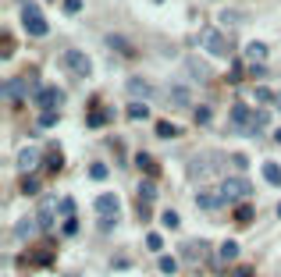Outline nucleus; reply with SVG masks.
<instances>
[{"label": "nucleus", "instance_id": "obj_42", "mask_svg": "<svg viewBox=\"0 0 281 277\" xmlns=\"http://www.w3.org/2000/svg\"><path fill=\"white\" fill-rule=\"evenodd\" d=\"M117 224V217H100V231H111Z\"/></svg>", "mask_w": 281, "mask_h": 277}, {"label": "nucleus", "instance_id": "obj_36", "mask_svg": "<svg viewBox=\"0 0 281 277\" xmlns=\"http://www.w3.org/2000/svg\"><path fill=\"white\" fill-rule=\"evenodd\" d=\"M160 221H164V227H171V231H174V227H178V213H174V210H168Z\"/></svg>", "mask_w": 281, "mask_h": 277}, {"label": "nucleus", "instance_id": "obj_32", "mask_svg": "<svg viewBox=\"0 0 281 277\" xmlns=\"http://www.w3.org/2000/svg\"><path fill=\"white\" fill-rule=\"evenodd\" d=\"M253 96H256V103H271V100L278 96V92H271V89H263V85H256V92H253Z\"/></svg>", "mask_w": 281, "mask_h": 277}, {"label": "nucleus", "instance_id": "obj_45", "mask_svg": "<svg viewBox=\"0 0 281 277\" xmlns=\"http://www.w3.org/2000/svg\"><path fill=\"white\" fill-rule=\"evenodd\" d=\"M278 142H281V132H278Z\"/></svg>", "mask_w": 281, "mask_h": 277}, {"label": "nucleus", "instance_id": "obj_15", "mask_svg": "<svg viewBox=\"0 0 281 277\" xmlns=\"http://www.w3.org/2000/svg\"><path fill=\"white\" fill-rule=\"evenodd\" d=\"M263 57H267V46L263 43H249L246 46V60L249 64H263Z\"/></svg>", "mask_w": 281, "mask_h": 277}, {"label": "nucleus", "instance_id": "obj_20", "mask_svg": "<svg viewBox=\"0 0 281 277\" xmlns=\"http://www.w3.org/2000/svg\"><path fill=\"white\" fill-rule=\"evenodd\" d=\"M36 217H39V224H43V227H50V224H54V199H47V203L39 206Z\"/></svg>", "mask_w": 281, "mask_h": 277}, {"label": "nucleus", "instance_id": "obj_14", "mask_svg": "<svg viewBox=\"0 0 281 277\" xmlns=\"http://www.w3.org/2000/svg\"><path fill=\"white\" fill-rule=\"evenodd\" d=\"M249 117H253V114H249V107H246V103H235V107H231V125L239 128V132L249 125Z\"/></svg>", "mask_w": 281, "mask_h": 277}, {"label": "nucleus", "instance_id": "obj_33", "mask_svg": "<svg viewBox=\"0 0 281 277\" xmlns=\"http://www.w3.org/2000/svg\"><path fill=\"white\" fill-rule=\"evenodd\" d=\"M136 164L142 167V171H150V174H157V164H153L150 157H146V153H139V157H136Z\"/></svg>", "mask_w": 281, "mask_h": 277}, {"label": "nucleus", "instance_id": "obj_23", "mask_svg": "<svg viewBox=\"0 0 281 277\" xmlns=\"http://www.w3.org/2000/svg\"><path fill=\"white\" fill-rule=\"evenodd\" d=\"M47 167H50L54 174H57V171L64 167V157H61V149H50V157H47Z\"/></svg>", "mask_w": 281, "mask_h": 277}, {"label": "nucleus", "instance_id": "obj_43", "mask_svg": "<svg viewBox=\"0 0 281 277\" xmlns=\"http://www.w3.org/2000/svg\"><path fill=\"white\" fill-rule=\"evenodd\" d=\"M231 277H253V267H235Z\"/></svg>", "mask_w": 281, "mask_h": 277}, {"label": "nucleus", "instance_id": "obj_1", "mask_svg": "<svg viewBox=\"0 0 281 277\" xmlns=\"http://www.w3.org/2000/svg\"><path fill=\"white\" fill-rule=\"evenodd\" d=\"M199 46L210 50L214 57H228L231 54V39L221 32V28H203V32H199Z\"/></svg>", "mask_w": 281, "mask_h": 277}, {"label": "nucleus", "instance_id": "obj_13", "mask_svg": "<svg viewBox=\"0 0 281 277\" xmlns=\"http://www.w3.org/2000/svg\"><path fill=\"white\" fill-rule=\"evenodd\" d=\"M271 125V117H267V111H256L253 117H249V125L242 128V135H260L263 128H267Z\"/></svg>", "mask_w": 281, "mask_h": 277}, {"label": "nucleus", "instance_id": "obj_16", "mask_svg": "<svg viewBox=\"0 0 281 277\" xmlns=\"http://www.w3.org/2000/svg\"><path fill=\"white\" fill-rule=\"evenodd\" d=\"M168 100H171L174 107H189V103H192V100H189V89H185V85H171V89H168Z\"/></svg>", "mask_w": 281, "mask_h": 277}, {"label": "nucleus", "instance_id": "obj_37", "mask_svg": "<svg viewBox=\"0 0 281 277\" xmlns=\"http://www.w3.org/2000/svg\"><path fill=\"white\" fill-rule=\"evenodd\" d=\"M89 178L103 181V178H107V167H103V164H93V167H89Z\"/></svg>", "mask_w": 281, "mask_h": 277}, {"label": "nucleus", "instance_id": "obj_8", "mask_svg": "<svg viewBox=\"0 0 281 277\" xmlns=\"http://www.w3.org/2000/svg\"><path fill=\"white\" fill-rule=\"evenodd\" d=\"M39 217H22L18 224H14V238H22V242H28V238H36L39 235Z\"/></svg>", "mask_w": 281, "mask_h": 277}, {"label": "nucleus", "instance_id": "obj_4", "mask_svg": "<svg viewBox=\"0 0 281 277\" xmlns=\"http://www.w3.org/2000/svg\"><path fill=\"white\" fill-rule=\"evenodd\" d=\"M221 192H225L228 203H235V199H246L249 192H253V181H246V178H228V181H221Z\"/></svg>", "mask_w": 281, "mask_h": 277}, {"label": "nucleus", "instance_id": "obj_38", "mask_svg": "<svg viewBox=\"0 0 281 277\" xmlns=\"http://www.w3.org/2000/svg\"><path fill=\"white\" fill-rule=\"evenodd\" d=\"M11 54H14V43H11V36H4V46H0V57H4V60H7Z\"/></svg>", "mask_w": 281, "mask_h": 277}, {"label": "nucleus", "instance_id": "obj_29", "mask_svg": "<svg viewBox=\"0 0 281 277\" xmlns=\"http://www.w3.org/2000/svg\"><path fill=\"white\" fill-rule=\"evenodd\" d=\"M57 125V111H43L39 114V128H54Z\"/></svg>", "mask_w": 281, "mask_h": 277}, {"label": "nucleus", "instance_id": "obj_41", "mask_svg": "<svg viewBox=\"0 0 281 277\" xmlns=\"http://www.w3.org/2000/svg\"><path fill=\"white\" fill-rule=\"evenodd\" d=\"M239 18H242V14H239V11H225V14H221V22H231V25H235V22H239Z\"/></svg>", "mask_w": 281, "mask_h": 277}, {"label": "nucleus", "instance_id": "obj_9", "mask_svg": "<svg viewBox=\"0 0 281 277\" xmlns=\"http://www.w3.org/2000/svg\"><path fill=\"white\" fill-rule=\"evenodd\" d=\"M117 206H121V203H117L114 192H103L96 199V213H100V217H117Z\"/></svg>", "mask_w": 281, "mask_h": 277}, {"label": "nucleus", "instance_id": "obj_2", "mask_svg": "<svg viewBox=\"0 0 281 277\" xmlns=\"http://www.w3.org/2000/svg\"><path fill=\"white\" fill-rule=\"evenodd\" d=\"M22 25H25L28 36H47V32H50V25H47V18L39 14L36 4H25V7H22Z\"/></svg>", "mask_w": 281, "mask_h": 277}, {"label": "nucleus", "instance_id": "obj_17", "mask_svg": "<svg viewBox=\"0 0 281 277\" xmlns=\"http://www.w3.org/2000/svg\"><path fill=\"white\" fill-rule=\"evenodd\" d=\"M25 263H36V267H50V263H54V252H50V249H36L32 256L25 259Z\"/></svg>", "mask_w": 281, "mask_h": 277}, {"label": "nucleus", "instance_id": "obj_28", "mask_svg": "<svg viewBox=\"0 0 281 277\" xmlns=\"http://www.w3.org/2000/svg\"><path fill=\"white\" fill-rule=\"evenodd\" d=\"M107 43H111V50H121V54H132V46L121 39V36H107Z\"/></svg>", "mask_w": 281, "mask_h": 277}, {"label": "nucleus", "instance_id": "obj_18", "mask_svg": "<svg viewBox=\"0 0 281 277\" xmlns=\"http://www.w3.org/2000/svg\"><path fill=\"white\" fill-rule=\"evenodd\" d=\"M189 71H192V75H196V79H199V82H206V79H210V68H206V64H203V60H196V57H189Z\"/></svg>", "mask_w": 281, "mask_h": 277}, {"label": "nucleus", "instance_id": "obj_30", "mask_svg": "<svg viewBox=\"0 0 281 277\" xmlns=\"http://www.w3.org/2000/svg\"><path fill=\"white\" fill-rule=\"evenodd\" d=\"M235 221H239V224H249V221H253V206H239V210H235Z\"/></svg>", "mask_w": 281, "mask_h": 277}, {"label": "nucleus", "instance_id": "obj_21", "mask_svg": "<svg viewBox=\"0 0 281 277\" xmlns=\"http://www.w3.org/2000/svg\"><path fill=\"white\" fill-rule=\"evenodd\" d=\"M263 178H267V185H281V167L278 164H263Z\"/></svg>", "mask_w": 281, "mask_h": 277}, {"label": "nucleus", "instance_id": "obj_47", "mask_svg": "<svg viewBox=\"0 0 281 277\" xmlns=\"http://www.w3.org/2000/svg\"><path fill=\"white\" fill-rule=\"evenodd\" d=\"M157 4H160V0H157Z\"/></svg>", "mask_w": 281, "mask_h": 277}, {"label": "nucleus", "instance_id": "obj_12", "mask_svg": "<svg viewBox=\"0 0 281 277\" xmlns=\"http://www.w3.org/2000/svg\"><path fill=\"white\" fill-rule=\"evenodd\" d=\"M128 92H132V96H136V100H150L153 96V85L150 82H146V79H128Z\"/></svg>", "mask_w": 281, "mask_h": 277}, {"label": "nucleus", "instance_id": "obj_35", "mask_svg": "<svg viewBox=\"0 0 281 277\" xmlns=\"http://www.w3.org/2000/svg\"><path fill=\"white\" fill-rule=\"evenodd\" d=\"M153 195H157V189H153L150 181H142V185H139V199H146V203H150Z\"/></svg>", "mask_w": 281, "mask_h": 277}, {"label": "nucleus", "instance_id": "obj_26", "mask_svg": "<svg viewBox=\"0 0 281 277\" xmlns=\"http://www.w3.org/2000/svg\"><path fill=\"white\" fill-rule=\"evenodd\" d=\"M235 256H239V242H225V245H221V259H225V263L235 259Z\"/></svg>", "mask_w": 281, "mask_h": 277}, {"label": "nucleus", "instance_id": "obj_24", "mask_svg": "<svg viewBox=\"0 0 281 277\" xmlns=\"http://www.w3.org/2000/svg\"><path fill=\"white\" fill-rule=\"evenodd\" d=\"M157 135H160V138H174V135H178V125H171V121H160V125H157Z\"/></svg>", "mask_w": 281, "mask_h": 277}, {"label": "nucleus", "instance_id": "obj_34", "mask_svg": "<svg viewBox=\"0 0 281 277\" xmlns=\"http://www.w3.org/2000/svg\"><path fill=\"white\" fill-rule=\"evenodd\" d=\"M210 107H196V125H210Z\"/></svg>", "mask_w": 281, "mask_h": 277}, {"label": "nucleus", "instance_id": "obj_27", "mask_svg": "<svg viewBox=\"0 0 281 277\" xmlns=\"http://www.w3.org/2000/svg\"><path fill=\"white\" fill-rule=\"evenodd\" d=\"M160 270H164V274H174V270H178V259H174V256H160V263H157Z\"/></svg>", "mask_w": 281, "mask_h": 277}, {"label": "nucleus", "instance_id": "obj_22", "mask_svg": "<svg viewBox=\"0 0 281 277\" xmlns=\"http://www.w3.org/2000/svg\"><path fill=\"white\" fill-rule=\"evenodd\" d=\"M107 117H114V111H100V107H96V111L89 114V128H103V121H107Z\"/></svg>", "mask_w": 281, "mask_h": 277}, {"label": "nucleus", "instance_id": "obj_5", "mask_svg": "<svg viewBox=\"0 0 281 277\" xmlns=\"http://www.w3.org/2000/svg\"><path fill=\"white\" fill-rule=\"evenodd\" d=\"M61 103H64V92L57 85H47V89L36 92V107L39 111H61Z\"/></svg>", "mask_w": 281, "mask_h": 277}, {"label": "nucleus", "instance_id": "obj_6", "mask_svg": "<svg viewBox=\"0 0 281 277\" xmlns=\"http://www.w3.org/2000/svg\"><path fill=\"white\" fill-rule=\"evenodd\" d=\"M221 203H228L221 189H199V192H196V206H199V210H217Z\"/></svg>", "mask_w": 281, "mask_h": 277}, {"label": "nucleus", "instance_id": "obj_19", "mask_svg": "<svg viewBox=\"0 0 281 277\" xmlns=\"http://www.w3.org/2000/svg\"><path fill=\"white\" fill-rule=\"evenodd\" d=\"M128 117H132V121H146V117H150V107H146L142 100H136V103L128 107Z\"/></svg>", "mask_w": 281, "mask_h": 277}, {"label": "nucleus", "instance_id": "obj_10", "mask_svg": "<svg viewBox=\"0 0 281 277\" xmlns=\"http://www.w3.org/2000/svg\"><path fill=\"white\" fill-rule=\"evenodd\" d=\"M214 171H217V160H214V157H206V160H192V164H189V174H192V178H210Z\"/></svg>", "mask_w": 281, "mask_h": 277}, {"label": "nucleus", "instance_id": "obj_11", "mask_svg": "<svg viewBox=\"0 0 281 277\" xmlns=\"http://www.w3.org/2000/svg\"><path fill=\"white\" fill-rule=\"evenodd\" d=\"M36 164H39V149H32V146H25V149L18 153V171H22V174H28V171H32Z\"/></svg>", "mask_w": 281, "mask_h": 277}, {"label": "nucleus", "instance_id": "obj_40", "mask_svg": "<svg viewBox=\"0 0 281 277\" xmlns=\"http://www.w3.org/2000/svg\"><path fill=\"white\" fill-rule=\"evenodd\" d=\"M75 231H79V221L68 217V221H64V235H75Z\"/></svg>", "mask_w": 281, "mask_h": 277}, {"label": "nucleus", "instance_id": "obj_7", "mask_svg": "<svg viewBox=\"0 0 281 277\" xmlns=\"http://www.w3.org/2000/svg\"><path fill=\"white\" fill-rule=\"evenodd\" d=\"M28 92V79H11V82H4L0 85V96L4 100H11V103H18L22 96Z\"/></svg>", "mask_w": 281, "mask_h": 277}, {"label": "nucleus", "instance_id": "obj_46", "mask_svg": "<svg viewBox=\"0 0 281 277\" xmlns=\"http://www.w3.org/2000/svg\"><path fill=\"white\" fill-rule=\"evenodd\" d=\"M278 217H281V206H278Z\"/></svg>", "mask_w": 281, "mask_h": 277}, {"label": "nucleus", "instance_id": "obj_44", "mask_svg": "<svg viewBox=\"0 0 281 277\" xmlns=\"http://www.w3.org/2000/svg\"><path fill=\"white\" fill-rule=\"evenodd\" d=\"M274 103H278V107H281V92H278V96H274Z\"/></svg>", "mask_w": 281, "mask_h": 277}, {"label": "nucleus", "instance_id": "obj_25", "mask_svg": "<svg viewBox=\"0 0 281 277\" xmlns=\"http://www.w3.org/2000/svg\"><path fill=\"white\" fill-rule=\"evenodd\" d=\"M22 192H25V195H36V192H39V181H36L32 174H22Z\"/></svg>", "mask_w": 281, "mask_h": 277}, {"label": "nucleus", "instance_id": "obj_39", "mask_svg": "<svg viewBox=\"0 0 281 277\" xmlns=\"http://www.w3.org/2000/svg\"><path fill=\"white\" fill-rule=\"evenodd\" d=\"M64 11L68 14H79L82 11V0H64Z\"/></svg>", "mask_w": 281, "mask_h": 277}, {"label": "nucleus", "instance_id": "obj_31", "mask_svg": "<svg viewBox=\"0 0 281 277\" xmlns=\"http://www.w3.org/2000/svg\"><path fill=\"white\" fill-rule=\"evenodd\" d=\"M146 245H150L153 252H160V249H164V238H160L157 231H150V235H146Z\"/></svg>", "mask_w": 281, "mask_h": 277}, {"label": "nucleus", "instance_id": "obj_3", "mask_svg": "<svg viewBox=\"0 0 281 277\" xmlns=\"http://www.w3.org/2000/svg\"><path fill=\"white\" fill-rule=\"evenodd\" d=\"M64 68L71 71V75H79V79H89V75H93V60L89 57H85L82 50H64Z\"/></svg>", "mask_w": 281, "mask_h": 277}]
</instances>
